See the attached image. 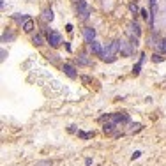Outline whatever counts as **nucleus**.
Here are the masks:
<instances>
[{"instance_id": "obj_1", "label": "nucleus", "mask_w": 166, "mask_h": 166, "mask_svg": "<svg viewBox=\"0 0 166 166\" xmlns=\"http://www.w3.org/2000/svg\"><path fill=\"white\" fill-rule=\"evenodd\" d=\"M76 11H78V14H80L81 20H87V18L90 16V7L85 0H78L76 2Z\"/></svg>"}, {"instance_id": "obj_2", "label": "nucleus", "mask_w": 166, "mask_h": 166, "mask_svg": "<svg viewBox=\"0 0 166 166\" xmlns=\"http://www.w3.org/2000/svg\"><path fill=\"white\" fill-rule=\"evenodd\" d=\"M46 39H48V43H50L51 48H58V46H60V43H62V35L58 32H53V30H48Z\"/></svg>"}, {"instance_id": "obj_3", "label": "nucleus", "mask_w": 166, "mask_h": 166, "mask_svg": "<svg viewBox=\"0 0 166 166\" xmlns=\"http://www.w3.org/2000/svg\"><path fill=\"white\" fill-rule=\"evenodd\" d=\"M110 120L113 124H129V115H126V113H113V115H110Z\"/></svg>"}, {"instance_id": "obj_4", "label": "nucleus", "mask_w": 166, "mask_h": 166, "mask_svg": "<svg viewBox=\"0 0 166 166\" xmlns=\"http://www.w3.org/2000/svg\"><path fill=\"white\" fill-rule=\"evenodd\" d=\"M83 37H85V41H87V43H92V41H94L95 39V30L92 27H87V28H83Z\"/></svg>"}, {"instance_id": "obj_5", "label": "nucleus", "mask_w": 166, "mask_h": 166, "mask_svg": "<svg viewBox=\"0 0 166 166\" xmlns=\"http://www.w3.org/2000/svg\"><path fill=\"white\" fill-rule=\"evenodd\" d=\"M62 71L66 72L67 76L71 78V80H76L78 72H76V69H74V67H72L71 64H64V66H62Z\"/></svg>"}, {"instance_id": "obj_6", "label": "nucleus", "mask_w": 166, "mask_h": 166, "mask_svg": "<svg viewBox=\"0 0 166 166\" xmlns=\"http://www.w3.org/2000/svg\"><path fill=\"white\" fill-rule=\"evenodd\" d=\"M103 50H104V48H101V44L99 43H95V41H92V43H90V51H92V53H95V55H103Z\"/></svg>"}, {"instance_id": "obj_7", "label": "nucleus", "mask_w": 166, "mask_h": 166, "mask_svg": "<svg viewBox=\"0 0 166 166\" xmlns=\"http://www.w3.org/2000/svg\"><path fill=\"white\" fill-rule=\"evenodd\" d=\"M34 27H35V25H34V20H30V18H28L27 21L23 23L21 25V28H23V32H27V34H30L34 30Z\"/></svg>"}, {"instance_id": "obj_8", "label": "nucleus", "mask_w": 166, "mask_h": 166, "mask_svg": "<svg viewBox=\"0 0 166 166\" xmlns=\"http://www.w3.org/2000/svg\"><path fill=\"white\" fill-rule=\"evenodd\" d=\"M115 126L117 124H113V122H108V124H104L103 126V131H104V134H113V129H115Z\"/></svg>"}, {"instance_id": "obj_9", "label": "nucleus", "mask_w": 166, "mask_h": 166, "mask_svg": "<svg viewBox=\"0 0 166 166\" xmlns=\"http://www.w3.org/2000/svg\"><path fill=\"white\" fill-rule=\"evenodd\" d=\"M78 64H81V66H90V58L87 55H78Z\"/></svg>"}, {"instance_id": "obj_10", "label": "nucleus", "mask_w": 166, "mask_h": 166, "mask_svg": "<svg viewBox=\"0 0 166 166\" xmlns=\"http://www.w3.org/2000/svg\"><path fill=\"white\" fill-rule=\"evenodd\" d=\"M32 43L35 46H41V44H43V35H41V34H34V35H32Z\"/></svg>"}, {"instance_id": "obj_11", "label": "nucleus", "mask_w": 166, "mask_h": 166, "mask_svg": "<svg viewBox=\"0 0 166 166\" xmlns=\"http://www.w3.org/2000/svg\"><path fill=\"white\" fill-rule=\"evenodd\" d=\"M43 18H44L46 21H51V20H53V11H51V9H46V11L43 12Z\"/></svg>"}, {"instance_id": "obj_12", "label": "nucleus", "mask_w": 166, "mask_h": 166, "mask_svg": "<svg viewBox=\"0 0 166 166\" xmlns=\"http://www.w3.org/2000/svg\"><path fill=\"white\" fill-rule=\"evenodd\" d=\"M78 136H80V138H83V140H89V138H92V136H94V133H85V131H80V129H78Z\"/></svg>"}, {"instance_id": "obj_13", "label": "nucleus", "mask_w": 166, "mask_h": 166, "mask_svg": "<svg viewBox=\"0 0 166 166\" xmlns=\"http://www.w3.org/2000/svg\"><path fill=\"white\" fill-rule=\"evenodd\" d=\"M129 28H131V32H133L136 37L140 35V25H138V23H131V27H129Z\"/></svg>"}, {"instance_id": "obj_14", "label": "nucleus", "mask_w": 166, "mask_h": 166, "mask_svg": "<svg viewBox=\"0 0 166 166\" xmlns=\"http://www.w3.org/2000/svg\"><path fill=\"white\" fill-rule=\"evenodd\" d=\"M14 39V34L12 32H4V35H2V43H6V41H12Z\"/></svg>"}, {"instance_id": "obj_15", "label": "nucleus", "mask_w": 166, "mask_h": 166, "mask_svg": "<svg viewBox=\"0 0 166 166\" xmlns=\"http://www.w3.org/2000/svg\"><path fill=\"white\" fill-rule=\"evenodd\" d=\"M35 166H53V163H51L50 159H46V161H37V163H35Z\"/></svg>"}, {"instance_id": "obj_16", "label": "nucleus", "mask_w": 166, "mask_h": 166, "mask_svg": "<svg viewBox=\"0 0 166 166\" xmlns=\"http://www.w3.org/2000/svg\"><path fill=\"white\" fill-rule=\"evenodd\" d=\"M157 50L159 51H163V53H166V39H163L159 43V46H157Z\"/></svg>"}, {"instance_id": "obj_17", "label": "nucleus", "mask_w": 166, "mask_h": 166, "mask_svg": "<svg viewBox=\"0 0 166 166\" xmlns=\"http://www.w3.org/2000/svg\"><path fill=\"white\" fill-rule=\"evenodd\" d=\"M152 60H154V62H157V64H159V62H163V60H164V57H163V55H159V53H155V55L152 57Z\"/></svg>"}, {"instance_id": "obj_18", "label": "nucleus", "mask_w": 166, "mask_h": 166, "mask_svg": "<svg viewBox=\"0 0 166 166\" xmlns=\"http://www.w3.org/2000/svg\"><path fill=\"white\" fill-rule=\"evenodd\" d=\"M57 57H58V55H55V53H51V55H48V60H51L53 64H57V62H58V58H57Z\"/></svg>"}, {"instance_id": "obj_19", "label": "nucleus", "mask_w": 166, "mask_h": 166, "mask_svg": "<svg viewBox=\"0 0 166 166\" xmlns=\"http://www.w3.org/2000/svg\"><path fill=\"white\" fill-rule=\"evenodd\" d=\"M140 69H141V62H138V64L133 67V72L134 74H140Z\"/></svg>"}, {"instance_id": "obj_20", "label": "nucleus", "mask_w": 166, "mask_h": 166, "mask_svg": "<svg viewBox=\"0 0 166 166\" xmlns=\"http://www.w3.org/2000/svg\"><path fill=\"white\" fill-rule=\"evenodd\" d=\"M140 155H141V152H140V150H136V152H134V154L131 155V159H133V161H134V159H138Z\"/></svg>"}, {"instance_id": "obj_21", "label": "nucleus", "mask_w": 166, "mask_h": 166, "mask_svg": "<svg viewBox=\"0 0 166 166\" xmlns=\"http://www.w3.org/2000/svg\"><path fill=\"white\" fill-rule=\"evenodd\" d=\"M129 9H131V12H134V14L138 12V6H134V4H131V6H129Z\"/></svg>"}, {"instance_id": "obj_22", "label": "nucleus", "mask_w": 166, "mask_h": 166, "mask_svg": "<svg viewBox=\"0 0 166 166\" xmlns=\"http://www.w3.org/2000/svg\"><path fill=\"white\" fill-rule=\"evenodd\" d=\"M81 81H83V83H90L92 80H90L89 76H81Z\"/></svg>"}, {"instance_id": "obj_23", "label": "nucleus", "mask_w": 166, "mask_h": 166, "mask_svg": "<svg viewBox=\"0 0 166 166\" xmlns=\"http://www.w3.org/2000/svg\"><path fill=\"white\" fill-rule=\"evenodd\" d=\"M69 133H76V126H69Z\"/></svg>"}, {"instance_id": "obj_24", "label": "nucleus", "mask_w": 166, "mask_h": 166, "mask_svg": "<svg viewBox=\"0 0 166 166\" xmlns=\"http://www.w3.org/2000/svg\"><path fill=\"white\" fill-rule=\"evenodd\" d=\"M141 16H143V18H149V12L145 11V9H141Z\"/></svg>"}]
</instances>
